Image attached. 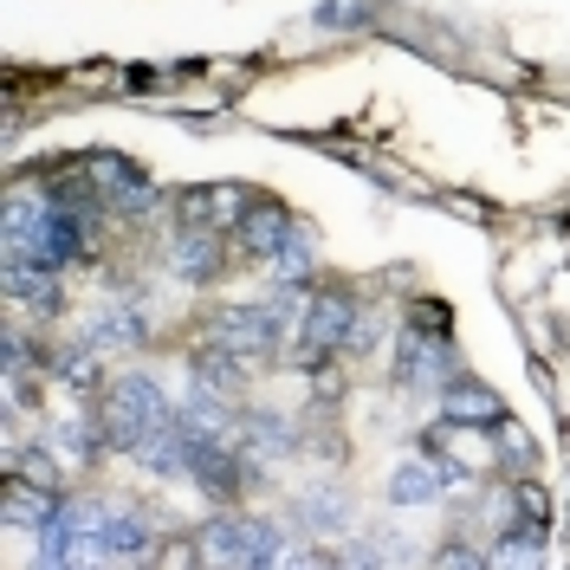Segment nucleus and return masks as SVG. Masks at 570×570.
Here are the masks:
<instances>
[{"mask_svg": "<svg viewBox=\"0 0 570 570\" xmlns=\"http://www.w3.org/2000/svg\"><path fill=\"white\" fill-rule=\"evenodd\" d=\"M98 422H105L110 448H130V454H137V448L149 441V434H156V428L176 422V402L156 390L149 376H124V383H110L105 409H98Z\"/></svg>", "mask_w": 570, "mask_h": 570, "instance_id": "f257e3e1", "label": "nucleus"}, {"mask_svg": "<svg viewBox=\"0 0 570 570\" xmlns=\"http://www.w3.org/2000/svg\"><path fill=\"white\" fill-rule=\"evenodd\" d=\"M356 292H344V285H331V292H318L312 305H305V318H298V351H292V363H324V356H337L344 351V337H351V324H356Z\"/></svg>", "mask_w": 570, "mask_h": 570, "instance_id": "f03ea898", "label": "nucleus"}, {"mask_svg": "<svg viewBox=\"0 0 570 570\" xmlns=\"http://www.w3.org/2000/svg\"><path fill=\"white\" fill-rule=\"evenodd\" d=\"M395 383L402 390H448L454 383V344H448V331L402 324V337H395Z\"/></svg>", "mask_w": 570, "mask_h": 570, "instance_id": "7ed1b4c3", "label": "nucleus"}, {"mask_svg": "<svg viewBox=\"0 0 570 570\" xmlns=\"http://www.w3.org/2000/svg\"><path fill=\"white\" fill-rule=\"evenodd\" d=\"M188 480L214 505H227V499H240V487H247V454L227 434H188Z\"/></svg>", "mask_w": 570, "mask_h": 570, "instance_id": "20e7f679", "label": "nucleus"}, {"mask_svg": "<svg viewBox=\"0 0 570 570\" xmlns=\"http://www.w3.org/2000/svg\"><path fill=\"white\" fill-rule=\"evenodd\" d=\"M85 253V214L71 208H46V220H39V234L27 240V259H39V266H71Z\"/></svg>", "mask_w": 570, "mask_h": 570, "instance_id": "39448f33", "label": "nucleus"}, {"mask_svg": "<svg viewBox=\"0 0 570 570\" xmlns=\"http://www.w3.org/2000/svg\"><path fill=\"white\" fill-rule=\"evenodd\" d=\"M234 234H240V253H247V259H273V253L285 247V234H292V214H285L273 195H253V208L240 214Z\"/></svg>", "mask_w": 570, "mask_h": 570, "instance_id": "423d86ee", "label": "nucleus"}, {"mask_svg": "<svg viewBox=\"0 0 570 570\" xmlns=\"http://www.w3.org/2000/svg\"><path fill=\"white\" fill-rule=\"evenodd\" d=\"M441 409H448V422L454 428H499L505 422V402H499L487 383H461V376L441 390Z\"/></svg>", "mask_w": 570, "mask_h": 570, "instance_id": "0eeeda50", "label": "nucleus"}, {"mask_svg": "<svg viewBox=\"0 0 570 570\" xmlns=\"http://www.w3.org/2000/svg\"><path fill=\"white\" fill-rule=\"evenodd\" d=\"M448 493V466L441 461H402L390 473V505H402V512H415V505H434V499Z\"/></svg>", "mask_w": 570, "mask_h": 570, "instance_id": "6e6552de", "label": "nucleus"}, {"mask_svg": "<svg viewBox=\"0 0 570 570\" xmlns=\"http://www.w3.org/2000/svg\"><path fill=\"white\" fill-rule=\"evenodd\" d=\"M169 266H176L188 285H202L220 273V227H181L176 247H169Z\"/></svg>", "mask_w": 570, "mask_h": 570, "instance_id": "1a4fd4ad", "label": "nucleus"}, {"mask_svg": "<svg viewBox=\"0 0 570 570\" xmlns=\"http://www.w3.org/2000/svg\"><path fill=\"white\" fill-rule=\"evenodd\" d=\"M142 558H156V544H149V519H142V512H124V505H110L105 564H142Z\"/></svg>", "mask_w": 570, "mask_h": 570, "instance_id": "9d476101", "label": "nucleus"}, {"mask_svg": "<svg viewBox=\"0 0 570 570\" xmlns=\"http://www.w3.org/2000/svg\"><path fill=\"white\" fill-rule=\"evenodd\" d=\"M91 344H98V351H130V344H142V312L130 298L98 305V312H91Z\"/></svg>", "mask_w": 570, "mask_h": 570, "instance_id": "9b49d317", "label": "nucleus"}, {"mask_svg": "<svg viewBox=\"0 0 570 570\" xmlns=\"http://www.w3.org/2000/svg\"><path fill=\"white\" fill-rule=\"evenodd\" d=\"M298 525L305 532H344L351 525V499L337 493V487H312V493L298 499Z\"/></svg>", "mask_w": 570, "mask_h": 570, "instance_id": "f8f14e48", "label": "nucleus"}, {"mask_svg": "<svg viewBox=\"0 0 570 570\" xmlns=\"http://www.w3.org/2000/svg\"><path fill=\"white\" fill-rule=\"evenodd\" d=\"M240 441H247V454H259V461H285V454L298 448V441H292V428H285L279 415H266V409L240 422Z\"/></svg>", "mask_w": 570, "mask_h": 570, "instance_id": "ddd939ff", "label": "nucleus"}, {"mask_svg": "<svg viewBox=\"0 0 570 570\" xmlns=\"http://www.w3.org/2000/svg\"><path fill=\"white\" fill-rule=\"evenodd\" d=\"M46 195H13L7 214H0V234H7V253H27V240L39 234V220H46Z\"/></svg>", "mask_w": 570, "mask_h": 570, "instance_id": "4468645a", "label": "nucleus"}, {"mask_svg": "<svg viewBox=\"0 0 570 570\" xmlns=\"http://www.w3.org/2000/svg\"><path fill=\"white\" fill-rule=\"evenodd\" d=\"M544 538H551V525H532V519L505 525L499 544H493V564H538V558H544Z\"/></svg>", "mask_w": 570, "mask_h": 570, "instance_id": "2eb2a0df", "label": "nucleus"}, {"mask_svg": "<svg viewBox=\"0 0 570 570\" xmlns=\"http://www.w3.org/2000/svg\"><path fill=\"white\" fill-rule=\"evenodd\" d=\"M312 259H318V234H312V227H298V220H292V234H285V247L273 253V259H266V266H273V273H279L285 285H298V279H305V273H312Z\"/></svg>", "mask_w": 570, "mask_h": 570, "instance_id": "dca6fc26", "label": "nucleus"}, {"mask_svg": "<svg viewBox=\"0 0 570 570\" xmlns=\"http://www.w3.org/2000/svg\"><path fill=\"white\" fill-rule=\"evenodd\" d=\"M285 558V538H279V525L273 519H240V558L234 564H279Z\"/></svg>", "mask_w": 570, "mask_h": 570, "instance_id": "f3484780", "label": "nucleus"}, {"mask_svg": "<svg viewBox=\"0 0 570 570\" xmlns=\"http://www.w3.org/2000/svg\"><path fill=\"white\" fill-rule=\"evenodd\" d=\"M247 208H253V188H240V181L208 188V227H240V214Z\"/></svg>", "mask_w": 570, "mask_h": 570, "instance_id": "a211bd4d", "label": "nucleus"}, {"mask_svg": "<svg viewBox=\"0 0 570 570\" xmlns=\"http://www.w3.org/2000/svg\"><path fill=\"white\" fill-rule=\"evenodd\" d=\"M7 473H20V480H33V487H46V493L59 487V461H52V448H46V441H39V448H20Z\"/></svg>", "mask_w": 570, "mask_h": 570, "instance_id": "6ab92c4d", "label": "nucleus"}, {"mask_svg": "<svg viewBox=\"0 0 570 570\" xmlns=\"http://www.w3.org/2000/svg\"><path fill=\"white\" fill-rule=\"evenodd\" d=\"M499 466H505V473H519V480L532 473V434H525V428L499 422Z\"/></svg>", "mask_w": 570, "mask_h": 570, "instance_id": "aec40b11", "label": "nucleus"}, {"mask_svg": "<svg viewBox=\"0 0 570 570\" xmlns=\"http://www.w3.org/2000/svg\"><path fill=\"white\" fill-rule=\"evenodd\" d=\"M376 337H383V318L363 305V312H356V324H351V337H344V356H370V351H376Z\"/></svg>", "mask_w": 570, "mask_h": 570, "instance_id": "412c9836", "label": "nucleus"}, {"mask_svg": "<svg viewBox=\"0 0 570 570\" xmlns=\"http://www.w3.org/2000/svg\"><path fill=\"white\" fill-rule=\"evenodd\" d=\"M512 505H519V519H532V525H551V493H544L538 480H519Z\"/></svg>", "mask_w": 570, "mask_h": 570, "instance_id": "4be33fe9", "label": "nucleus"}, {"mask_svg": "<svg viewBox=\"0 0 570 570\" xmlns=\"http://www.w3.org/2000/svg\"><path fill=\"white\" fill-rule=\"evenodd\" d=\"M434 564L441 570H480V564H493V558H487V551H473V544H461V538H454V544H448V551H434Z\"/></svg>", "mask_w": 570, "mask_h": 570, "instance_id": "5701e85b", "label": "nucleus"}, {"mask_svg": "<svg viewBox=\"0 0 570 570\" xmlns=\"http://www.w3.org/2000/svg\"><path fill=\"white\" fill-rule=\"evenodd\" d=\"M409 324H428V331H448V305H441V298H415V305H409Z\"/></svg>", "mask_w": 570, "mask_h": 570, "instance_id": "b1692460", "label": "nucleus"}, {"mask_svg": "<svg viewBox=\"0 0 570 570\" xmlns=\"http://www.w3.org/2000/svg\"><path fill=\"white\" fill-rule=\"evenodd\" d=\"M318 20H324V27H356L363 13H356V7H318Z\"/></svg>", "mask_w": 570, "mask_h": 570, "instance_id": "393cba45", "label": "nucleus"}]
</instances>
